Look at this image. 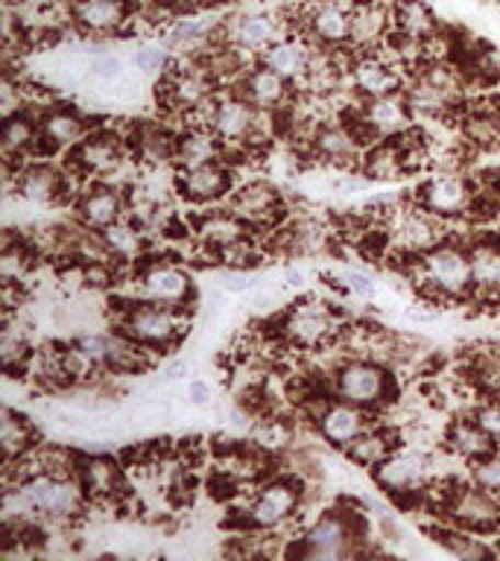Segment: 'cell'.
<instances>
[{
  "label": "cell",
  "mask_w": 500,
  "mask_h": 561,
  "mask_svg": "<svg viewBox=\"0 0 500 561\" xmlns=\"http://www.w3.org/2000/svg\"><path fill=\"white\" fill-rule=\"evenodd\" d=\"M442 512L451 524L471 529V533H491L500 526V500L474 482L445 491Z\"/></svg>",
  "instance_id": "cell-11"
},
{
  "label": "cell",
  "mask_w": 500,
  "mask_h": 561,
  "mask_svg": "<svg viewBox=\"0 0 500 561\" xmlns=\"http://www.w3.org/2000/svg\"><path fill=\"white\" fill-rule=\"evenodd\" d=\"M135 70H140L144 77H156V73H167V65H170V56L161 47H140L132 59Z\"/></svg>",
  "instance_id": "cell-50"
},
{
  "label": "cell",
  "mask_w": 500,
  "mask_h": 561,
  "mask_svg": "<svg viewBox=\"0 0 500 561\" xmlns=\"http://www.w3.org/2000/svg\"><path fill=\"white\" fill-rule=\"evenodd\" d=\"M445 445L454 456L474 462V459L491 454L495 442L486 436V430H482L474 419H459L445 430Z\"/></svg>",
  "instance_id": "cell-39"
},
{
  "label": "cell",
  "mask_w": 500,
  "mask_h": 561,
  "mask_svg": "<svg viewBox=\"0 0 500 561\" xmlns=\"http://www.w3.org/2000/svg\"><path fill=\"white\" fill-rule=\"evenodd\" d=\"M0 447H3V465L15 462V459H21V456L38 447L33 421L26 419L24 412L3 407V415H0Z\"/></svg>",
  "instance_id": "cell-37"
},
{
  "label": "cell",
  "mask_w": 500,
  "mask_h": 561,
  "mask_svg": "<svg viewBox=\"0 0 500 561\" xmlns=\"http://www.w3.org/2000/svg\"><path fill=\"white\" fill-rule=\"evenodd\" d=\"M100 234H103L105 249H109L114 261H138L144 254V231L126 217L105 228V231H100Z\"/></svg>",
  "instance_id": "cell-42"
},
{
  "label": "cell",
  "mask_w": 500,
  "mask_h": 561,
  "mask_svg": "<svg viewBox=\"0 0 500 561\" xmlns=\"http://www.w3.org/2000/svg\"><path fill=\"white\" fill-rule=\"evenodd\" d=\"M393 26L410 42H430L439 33L436 15L424 0H393Z\"/></svg>",
  "instance_id": "cell-36"
},
{
  "label": "cell",
  "mask_w": 500,
  "mask_h": 561,
  "mask_svg": "<svg viewBox=\"0 0 500 561\" xmlns=\"http://www.w3.org/2000/svg\"><path fill=\"white\" fill-rule=\"evenodd\" d=\"M345 3H351V7H357V3H366V0H345Z\"/></svg>",
  "instance_id": "cell-58"
},
{
  "label": "cell",
  "mask_w": 500,
  "mask_h": 561,
  "mask_svg": "<svg viewBox=\"0 0 500 561\" xmlns=\"http://www.w3.org/2000/svg\"><path fill=\"white\" fill-rule=\"evenodd\" d=\"M474 191L459 173H436L419 187V205L439 219L459 217L471 208Z\"/></svg>",
  "instance_id": "cell-17"
},
{
  "label": "cell",
  "mask_w": 500,
  "mask_h": 561,
  "mask_svg": "<svg viewBox=\"0 0 500 561\" xmlns=\"http://www.w3.org/2000/svg\"><path fill=\"white\" fill-rule=\"evenodd\" d=\"M416 280L436 298L465 296L474 287L468 252L451 243L433 245L430 252L416 257Z\"/></svg>",
  "instance_id": "cell-4"
},
{
  "label": "cell",
  "mask_w": 500,
  "mask_h": 561,
  "mask_svg": "<svg viewBox=\"0 0 500 561\" xmlns=\"http://www.w3.org/2000/svg\"><path fill=\"white\" fill-rule=\"evenodd\" d=\"M24 105H26L24 85H18L15 77H12V73H7L3 85H0V114H3V117H9V114L21 112Z\"/></svg>",
  "instance_id": "cell-51"
},
{
  "label": "cell",
  "mask_w": 500,
  "mask_h": 561,
  "mask_svg": "<svg viewBox=\"0 0 500 561\" xmlns=\"http://www.w3.org/2000/svg\"><path fill=\"white\" fill-rule=\"evenodd\" d=\"M12 191H15L18 199L30 202V205H56L70 191L68 170L44 164V161L18 167Z\"/></svg>",
  "instance_id": "cell-18"
},
{
  "label": "cell",
  "mask_w": 500,
  "mask_h": 561,
  "mask_svg": "<svg viewBox=\"0 0 500 561\" xmlns=\"http://www.w3.org/2000/svg\"><path fill=\"white\" fill-rule=\"evenodd\" d=\"M33 345L26 340V333L15 324V310H7L3 319V336H0V366L9 377H18L30 371L33 363Z\"/></svg>",
  "instance_id": "cell-38"
},
{
  "label": "cell",
  "mask_w": 500,
  "mask_h": 561,
  "mask_svg": "<svg viewBox=\"0 0 500 561\" xmlns=\"http://www.w3.org/2000/svg\"><path fill=\"white\" fill-rule=\"evenodd\" d=\"M468 261H471V289L486 298H500V245H474Z\"/></svg>",
  "instance_id": "cell-41"
},
{
  "label": "cell",
  "mask_w": 500,
  "mask_h": 561,
  "mask_svg": "<svg viewBox=\"0 0 500 561\" xmlns=\"http://www.w3.org/2000/svg\"><path fill=\"white\" fill-rule=\"evenodd\" d=\"M360 147L363 140L357 138V131L351 129L349 123H319L310 135V149L314 156L325 164L349 167L360 158Z\"/></svg>",
  "instance_id": "cell-24"
},
{
  "label": "cell",
  "mask_w": 500,
  "mask_h": 561,
  "mask_svg": "<svg viewBox=\"0 0 500 561\" xmlns=\"http://www.w3.org/2000/svg\"><path fill=\"white\" fill-rule=\"evenodd\" d=\"M474 421L486 430V436L495 442V447H500V401L480 403L474 412Z\"/></svg>",
  "instance_id": "cell-53"
},
{
  "label": "cell",
  "mask_w": 500,
  "mask_h": 561,
  "mask_svg": "<svg viewBox=\"0 0 500 561\" xmlns=\"http://www.w3.org/2000/svg\"><path fill=\"white\" fill-rule=\"evenodd\" d=\"M340 333V319L325 301H298L281 319V336L302 351L322 348L325 342Z\"/></svg>",
  "instance_id": "cell-8"
},
{
  "label": "cell",
  "mask_w": 500,
  "mask_h": 561,
  "mask_svg": "<svg viewBox=\"0 0 500 561\" xmlns=\"http://www.w3.org/2000/svg\"><path fill=\"white\" fill-rule=\"evenodd\" d=\"M407 319H412V322H430V319H436V310H428V307H407Z\"/></svg>",
  "instance_id": "cell-56"
},
{
  "label": "cell",
  "mask_w": 500,
  "mask_h": 561,
  "mask_svg": "<svg viewBox=\"0 0 500 561\" xmlns=\"http://www.w3.org/2000/svg\"><path fill=\"white\" fill-rule=\"evenodd\" d=\"M77 480L86 491L88 503H112L121 494L123 473L121 465L109 456H79Z\"/></svg>",
  "instance_id": "cell-25"
},
{
  "label": "cell",
  "mask_w": 500,
  "mask_h": 561,
  "mask_svg": "<svg viewBox=\"0 0 500 561\" xmlns=\"http://www.w3.org/2000/svg\"><path fill=\"white\" fill-rule=\"evenodd\" d=\"M188 375V363L184 359H175V363H170V366L164 368V380H179V377Z\"/></svg>",
  "instance_id": "cell-57"
},
{
  "label": "cell",
  "mask_w": 500,
  "mask_h": 561,
  "mask_svg": "<svg viewBox=\"0 0 500 561\" xmlns=\"http://www.w3.org/2000/svg\"><path fill=\"white\" fill-rule=\"evenodd\" d=\"M70 18L86 35H112L129 21L126 0H73Z\"/></svg>",
  "instance_id": "cell-29"
},
{
  "label": "cell",
  "mask_w": 500,
  "mask_h": 561,
  "mask_svg": "<svg viewBox=\"0 0 500 561\" xmlns=\"http://www.w3.org/2000/svg\"><path fill=\"white\" fill-rule=\"evenodd\" d=\"M123 156H126L123 138H117L114 131L94 129L77 149H70L68 164L82 179H91V175H109L121 170Z\"/></svg>",
  "instance_id": "cell-13"
},
{
  "label": "cell",
  "mask_w": 500,
  "mask_h": 561,
  "mask_svg": "<svg viewBox=\"0 0 500 561\" xmlns=\"http://www.w3.org/2000/svg\"><path fill=\"white\" fill-rule=\"evenodd\" d=\"M249 228L243 219L231 214V210H214V214H205L200 219V226H196V237H200V243L205 249L217 254H226L228 249H235V245L246 243L249 240Z\"/></svg>",
  "instance_id": "cell-32"
},
{
  "label": "cell",
  "mask_w": 500,
  "mask_h": 561,
  "mask_svg": "<svg viewBox=\"0 0 500 561\" xmlns=\"http://www.w3.org/2000/svg\"><path fill=\"white\" fill-rule=\"evenodd\" d=\"M351 85L357 91L360 100H372V96H386V94H401L404 77L398 65L377 53H357L351 59Z\"/></svg>",
  "instance_id": "cell-16"
},
{
  "label": "cell",
  "mask_w": 500,
  "mask_h": 561,
  "mask_svg": "<svg viewBox=\"0 0 500 561\" xmlns=\"http://www.w3.org/2000/svg\"><path fill=\"white\" fill-rule=\"evenodd\" d=\"M91 73L103 82H117L126 73V59H121L117 53H103L91 61Z\"/></svg>",
  "instance_id": "cell-52"
},
{
  "label": "cell",
  "mask_w": 500,
  "mask_h": 561,
  "mask_svg": "<svg viewBox=\"0 0 500 561\" xmlns=\"http://www.w3.org/2000/svg\"><path fill=\"white\" fill-rule=\"evenodd\" d=\"M126 193L114 184H94L82 191V196L77 199V219L79 226L88 228V231H105L114 222H121L126 217Z\"/></svg>",
  "instance_id": "cell-20"
},
{
  "label": "cell",
  "mask_w": 500,
  "mask_h": 561,
  "mask_svg": "<svg viewBox=\"0 0 500 561\" xmlns=\"http://www.w3.org/2000/svg\"><path fill=\"white\" fill-rule=\"evenodd\" d=\"M261 61L266 68L275 70V73H281L284 79H289V82H298V79H305L310 73L314 53L307 50L302 42H296V38H284L281 35L279 42L270 44L261 53Z\"/></svg>",
  "instance_id": "cell-35"
},
{
  "label": "cell",
  "mask_w": 500,
  "mask_h": 561,
  "mask_svg": "<svg viewBox=\"0 0 500 561\" xmlns=\"http://www.w3.org/2000/svg\"><path fill=\"white\" fill-rule=\"evenodd\" d=\"M33 245L24 243V237H21V240H7L3 254H0V278H3V284H18V287H24V280L30 278V272H33Z\"/></svg>",
  "instance_id": "cell-44"
},
{
  "label": "cell",
  "mask_w": 500,
  "mask_h": 561,
  "mask_svg": "<svg viewBox=\"0 0 500 561\" xmlns=\"http://www.w3.org/2000/svg\"><path fill=\"white\" fill-rule=\"evenodd\" d=\"M228 210L243 219L246 226H272L284 214V202L270 182H249L231 193Z\"/></svg>",
  "instance_id": "cell-22"
},
{
  "label": "cell",
  "mask_w": 500,
  "mask_h": 561,
  "mask_svg": "<svg viewBox=\"0 0 500 561\" xmlns=\"http://www.w3.org/2000/svg\"><path fill=\"white\" fill-rule=\"evenodd\" d=\"M389 217H393L395 249H401L410 257H419V254L430 252L442 240V222H439L436 214H430L421 205L419 208L393 210Z\"/></svg>",
  "instance_id": "cell-15"
},
{
  "label": "cell",
  "mask_w": 500,
  "mask_h": 561,
  "mask_svg": "<svg viewBox=\"0 0 500 561\" xmlns=\"http://www.w3.org/2000/svg\"><path fill=\"white\" fill-rule=\"evenodd\" d=\"M38 138H42V129H38V121H35L33 112L9 114L3 117V129H0V147H3V156H7L9 167H24V161L30 156H38Z\"/></svg>",
  "instance_id": "cell-30"
},
{
  "label": "cell",
  "mask_w": 500,
  "mask_h": 561,
  "mask_svg": "<svg viewBox=\"0 0 500 561\" xmlns=\"http://www.w3.org/2000/svg\"><path fill=\"white\" fill-rule=\"evenodd\" d=\"M393 26V3L386 0H366L351 7V42L349 47H357L360 53H368L372 47L384 42Z\"/></svg>",
  "instance_id": "cell-28"
},
{
  "label": "cell",
  "mask_w": 500,
  "mask_h": 561,
  "mask_svg": "<svg viewBox=\"0 0 500 561\" xmlns=\"http://www.w3.org/2000/svg\"><path fill=\"white\" fill-rule=\"evenodd\" d=\"M263 114L258 112L243 94H226L211 100L208 105V126L214 135H217L223 144H235V147H243V144H254V138L261 135Z\"/></svg>",
  "instance_id": "cell-9"
},
{
  "label": "cell",
  "mask_w": 500,
  "mask_h": 561,
  "mask_svg": "<svg viewBox=\"0 0 500 561\" xmlns=\"http://www.w3.org/2000/svg\"><path fill=\"white\" fill-rule=\"evenodd\" d=\"M289 88L293 82L266 68L263 61H258L254 68H249L240 79V94L258 108V112H279L289 100Z\"/></svg>",
  "instance_id": "cell-26"
},
{
  "label": "cell",
  "mask_w": 500,
  "mask_h": 561,
  "mask_svg": "<svg viewBox=\"0 0 500 561\" xmlns=\"http://www.w3.org/2000/svg\"><path fill=\"white\" fill-rule=\"evenodd\" d=\"M38 129H42L38 156H50V152H59V149H77L94 131V123L88 121L86 114H79L77 108L53 105L42 114Z\"/></svg>",
  "instance_id": "cell-12"
},
{
  "label": "cell",
  "mask_w": 500,
  "mask_h": 561,
  "mask_svg": "<svg viewBox=\"0 0 500 561\" xmlns=\"http://www.w3.org/2000/svg\"><path fill=\"white\" fill-rule=\"evenodd\" d=\"M188 324L191 322H188L184 307H167L156 301H140V298L126 301L117 316V331L149 351L175 348L184 340Z\"/></svg>",
  "instance_id": "cell-2"
},
{
  "label": "cell",
  "mask_w": 500,
  "mask_h": 561,
  "mask_svg": "<svg viewBox=\"0 0 500 561\" xmlns=\"http://www.w3.org/2000/svg\"><path fill=\"white\" fill-rule=\"evenodd\" d=\"M471 482L500 500V454H486L480 459H474Z\"/></svg>",
  "instance_id": "cell-48"
},
{
  "label": "cell",
  "mask_w": 500,
  "mask_h": 561,
  "mask_svg": "<svg viewBox=\"0 0 500 561\" xmlns=\"http://www.w3.org/2000/svg\"><path fill=\"white\" fill-rule=\"evenodd\" d=\"M349 126L357 131V138L363 140V144L375 138H401V135H407L412 126V108L404 94L372 96V100H363L360 112L351 117Z\"/></svg>",
  "instance_id": "cell-7"
},
{
  "label": "cell",
  "mask_w": 500,
  "mask_h": 561,
  "mask_svg": "<svg viewBox=\"0 0 500 561\" xmlns=\"http://www.w3.org/2000/svg\"><path fill=\"white\" fill-rule=\"evenodd\" d=\"M184 398H188V403H193V407H205V403H211V398H214V389H211V383H205V380H191Z\"/></svg>",
  "instance_id": "cell-55"
},
{
  "label": "cell",
  "mask_w": 500,
  "mask_h": 561,
  "mask_svg": "<svg viewBox=\"0 0 500 561\" xmlns=\"http://www.w3.org/2000/svg\"><path fill=\"white\" fill-rule=\"evenodd\" d=\"M325 245H328V234L316 222H298L287 231V252L293 254H319Z\"/></svg>",
  "instance_id": "cell-47"
},
{
  "label": "cell",
  "mask_w": 500,
  "mask_h": 561,
  "mask_svg": "<svg viewBox=\"0 0 500 561\" xmlns=\"http://www.w3.org/2000/svg\"><path fill=\"white\" fill-rule=\"evenodd\" d=\"M211 24L208 21H182V24L173 26V33L167 42L173 47H196V44L208 42Z\"/></svg>",
  "instance_id": "cell-49"
},
{
  "label": "cell",
  "mask_w": 500,
  "mask_h": 561,
  "mask_svg": "<svg viewBox=\"0 0 500 561\" xmlns=\"http://www.w3.org/2000/svg\"><path fill=\"white\" fill-rule=\"evenodd\" d=\"M293 541L296 543L289 547V556L316 561L351 559L360 552L357 543L363 541V520L351 508H328L314 524H307L305 533Z\"/></svg>",
  "instance_id": "cell-1"
},
{
  "label": "cell",
  "mask_w": 500,
  "mask_h": 561,
  "mask_svg": "<svg viewBox=\"0 0 500 561\" xmlns=\"http://www.w3.org/2000/svg\"><path fill=\"white\" fill-rule=\"evenodd\" d=\"M393 454L395 436L389 430L380 427H368L366 433H360V436L345 447V456H349L351 465H357V468H372V471H375L380 462H386Z\"/></svg>",
  "instance_id": "cell-40"
},
{
  "label": "cell",
  "mask_w": 500,
  "mask_h": 561,
  "mask_svg": "<svg viewBox=\"0 0 500 561\" xmlns=\"http://www.w3.org/2000/svg\"><path fill=\"white\" fill-rule=\"evenodd\" d=\"M307 33L322 47H349L351 42V3L345 0H322L307 15Z\"/></svg>",
  "instance_id": "cell-27"
},
{
  "label": "cell",
  "mask_w": 500,
  "mask_h": 561,
  "mask_svg": "<svg viewBox=\"0 0 500 561\" xmlns=\"http://www.w3.org/2000/svg\"><path fill=\"white\" fill-rule=\"evenodd\" d=\"M214 73L208 68H182L167 73L164 94L167 100L182 108V112H196L202 105H208L214 100L211 88H214Z\"/></svg>",
  "instance_id": "cell-31"
},
{
  "label": "cell",
  "mask_w": 500,
  "mask_h": 561,
  "mask_svg": "<svg viewBox=\"0 0 500 561\" xmlns=\"http://www.w3.org/2000/svg\"><path fill=\"white\" fill-rule=\"evenodd\" d=\"M463 135L471 147L498 149L500 147V114L491 108L468 112L463 121Z\"/></svg>",
  "instance_id": "cell-45"
},
{
  "label": "cell",
  "mask_w": 500,
  "mask_h": 561,
  "mask_svg": "<svg viewBox=\"0 0 500 561\" xmlns=\"http://www.w3.org/2000/svg\"><path fill=\"white\" fill-rule=\"evenodd\" d=\"M404 96H407L412 114L445 117L463 96V77L451 65H428L412 77Z\"/></svg>",
  "instance_id": "cell-5"
},
{
  "label": "cell",
  "mask_w": 500,
  "mask_h": 561,
  "mask_svg": "<svg viewBox=\"0 0 500 561\" xmlns=\"http://www.w3.org/2000/svg\"><path fill=\"white\" fill-rule=\"evenodd\" d=\"M302 500H305L302 482L289 480V477L263 482L258 494L246 506L243 524L254 529V533H272V529L289 524L298 515Z\"/></svg>",
  "instance_id": "cell-6"
},
{
  "label": "cell",
  "mask_w": 500,
  "mask_h": 561,
  "mask_svg": "<svg viewBox=\"0 0 500 561\" xmlns=\"http://www.w3.org/2000/svg\"><path fill=\"white\" fill-rule=\"evenodd\" d=\"M279 38L281 24L270 12H243L226 24V44L240 53H263Z\"/></svg>",
  "instance_id": "cell-23"
},
{
  "label": "cell",
  "mask_w": 500,
  "mask_h": 561,
  "mask_svg": "<svg viewBox=\"0 0 500 561\" xmlns=\"http://www.w3.org/2000/svg\"><path fill=\"white\" fill-rule=\"evenodd\" d=\"M337 280H340L342 289H345V293H351V296H357V298H372V296H375V280L368 278L366 272L345 270Z\"/></svg>",
  "instance_id": "cell-54"
},
{
  "label": "cell",
  "mask_w": 500,
  "mask_h": 561,
  "mask_svg": "<svg viewBox=\"0 0 500 561\" xmlns=\"http://www.w3.org/2000/svg\"><path fill=\"white\" fill-rule=\"evenodd\" d=\"M433 538H436L442 547H445L451 556L456 559H465V561H480V559H489L491 547L489 543H482L480 538H474L471 529H463V526H439L433 529Z\"/></svg>",
  "instance_id": "cell-43"
},
{
  "label": "cell",
  "mask_w": 500,
  "mask_h": 561,
  "mask_svg": "<svg viewBox=\"0 0 500 561\" xmlns=\"http://www.w3.org/2000/svg\"><path fill=\"white\" fill-rule=\"evenodd\" d=\"M314 427L322 442L345 450L360 433H366V430L372 427V421H368V410H363L357 403L342 401V398H333V401L325 403L322 412L316 415Z\"/></svg>",
  "instance_id": "cell-14"
},
{
  "label": "cell",
  "mask_w": 500,
  "mask_h": 561,
  "mask_svg": "<svg viewBox=\"0 0 500 561\" xmlns=\"http://www.w3.org/2000/svg\"><path fill=\"white\" fill-rule=\"evenodd\" d=\"M175 187L193 205H211V202H219L231 193V170H228L226 161L188 167L175 175Z\"/></svg>",
  "instance_id": "cell-21"
},
{
  "label": "cell",
  "mask_w": 500,
  "mask_h": 561,
  "mask_svg": "<svg viewBox=\"0 0 500 561\" xmlns=\"http://www.w3.org/2000/svg\"><path fill=\"white\" fill-rule=\"evenodd\" d=\"M223 156H226V144L208 126H193L184 135H179V147H175V164H179V170L223 161Z\"/></svg>",
  "instance_id": "cell-34"
},
{
  "label": "cell",
  "mask_w": 500,
  "mask_h": 561,
  "mask_svg": "<svg viewBox=\"0 0 500 561\" xmlns=\"http://www.w3.org/2000/svg\"><path fill=\"white\" fill-rule=\"evenodd\" d=\"M135 298L167 307H188L193 301V275L173 261H147L138 272Z\"/></svg>",
  "instance_id": "cell-10"
},
{
  "label": "cell",
  "mask_w": 500,
  "mask_h": 561,
  "mask_svg": "<svg viewBox=\"0 0 500 561\" xmlns=\"http://www.w3.org/2000/svg\"><path fill=\"white\" fill-rule=\"evenodd\" d=\"M331 389L333 398L357 403L363 410H377L393 401L395 380L384 363L372 357H349L333 368Z\"/></svg>",
  "instance_id": "cell-3"
},
{
  "label": "cell",
  "mask_w": 500,
  "mask_h": 561,
  "mask_svg": "<svg viewBox=\"0 0 500 561\" xmlns=\"http://www.w3.org/2000/svg\"><path fill=\"white\" fill-rule=\"evenodd\" d=\"M175 147H179V138L170 135L161 126H144L138 131V156L147 161V164H167V161H175Z\"/></svg>",
  "instance_id": "cell-46"
},
{
  "label": "cell",
  "mask_w": 500,
  "mask_h": 561,
  "mask_svg": "<svg viewBox=\"0 0 500 561\" xmlns=\"http://www.w3.org/2000/svg\"><path fill=\"white\" fill-rule=\"evenodd\" d=\"M430 477V459L419 450H401L375 468V482L389 494H421Z\"/></svg>",
  "instance_id": "cell-19"
},
{
  "label": "cell",
  "mask_w": 500,
  "mask_h": 561,
  "mask_svg": "<svg viewBox=\"0 0 500 561\" xmlns=\"http://www.w3.org/2000/svg\"><path fill=\"white\" fill-rule=\"evenodd\" d=\"M410 167H407V156H404V147L398 138L380 140L375 147H368L360 158V173L368 182H395Z\"/></svg>",
  "instance_id": "cell-33"
}]
</instances>
